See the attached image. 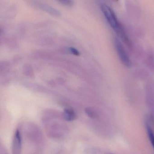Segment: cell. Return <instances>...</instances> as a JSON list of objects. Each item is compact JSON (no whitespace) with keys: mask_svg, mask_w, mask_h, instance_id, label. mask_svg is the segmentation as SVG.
<instances>
[{"mask_svg":"<svg viewBox=\"0 0 154 154\" xmlns=\"http://www.w3.org/2000/svg\"><path fill=\"white\" fill-rule=\"evenodd\" d=\"M101 11L108 23L122 41L127 39V36L123 25L121 24L113 9L107 5L101 6Z\"/></svg>","mask_w":154,"mask_h":154,"instance_id":"6da1fadb","label":"cell"},{"mask_svg":"<svg viewBox=\"0 0 154 154\" xmlns=\"http://www.w3.org/2000/svg\"><path fill=\"white\" fill-rule=\"evenodd\" d=\"M114 43L116 50L122 64L127 67H130L132 64L131 60L120 40L117 38H115Z\"/></svg>","mask_w":154,"mask_h":154,"instance_id":"7a4b0ae2","label":"cell"},{"mask_svg":"<svg viewBox=\"0 0 154 154\" xmlns=\"http://www.w3.org/2000/svg\"><path fill=\"white\" fill-rule=\"evenodd\" d=\"M22 147V137L20 131L16 129L13 137L12 144V154H21Z\"/></svg>","mask_w":154,"mask_h":154,"instance_id":"3957f363","label":"cell"},{"mask_svg":"<svg viewBox=\"0 0 154 154\" xmlns=\"http://www.w3.org/2000/svg\"><path fill=\"white\" fill-rule=\"evenodd\" d=\"M63 116L67 121H73L76 119V115L74 110L70 109H65L63 113Z\"/></svg>","mask_w":154,"mask_h":154,"instance_id":"277c9868","label":"cell"},{"mask_svg":"<svg viewBox=\"0 0 154 154\" xmlns=\"http://www.w3.org/2000/svg\"><path fill=\"white\" fill-rule=\"evenodd\" d=\"M146 131H147V134H148L149 140L152 143L153 147L154 148V133L152 128L151 125L148 122H146Z\"/></svg>","mask_w":154,"mask_h":154,"instance_id":"5b68a950","label":"cell"},{"mask_svg":"<svg viewBox=\"0 0 154 154\" xmlns=\"http://www.w3.org/2000/svg\"><path fill=\"white\" fill-rule=\"evenodd\" d=\"M41 7L43 10L47 11V12L51 14L57 15V16H58L60 14V13L57 10H55V9H53V8L49 7V6H47V5H42V6H41Z\"/></svg>","mask_w":154,"mask_h":154,"instance_id":"8992f818","label":"cell"},{"mask_svg":"<svg viewBox=\"0 0 154 154\" xmlns=\"http://www.w3.org/2000/svg\"><path fill=\"white\" fill-rule=\"evenodd\" d=\"M60 3L63 4V5L68 6H71L73 5V0H57Z\"/></svg>","mask_w":154,"mask_h":154,"instance_id":"52a82bcc","label":"cell"},{"mask_svg":"<svg viewBox=\"0 0 154 154\" xmlns=\"http://www.w3.org/2000/svg\"><path fill=\"white\" fill-rule=\"evenodd\" d=\"M70 51L71 52V54L73 55H75V56H79L80 55L79 51L74 48H69Z\"/></svg>","mask_w":154,"mask_h":154,"instance_id":"ba28073f","label":"cell"},{"mask_svg":"<svg viewBox=\"0 0 154 154\" xmlns=\"http://www.w3.org/2000/svg\"><path fill=\"white\" fill-rule=\"evenodd\" d=\"M1 154H7L6 152L5 151L4 149L3 151H2V149L1 148Z\"/></svg>","mask_w":154,"mask_h":154,"instance_id":"9c48e42d","label":"cell"}]
</instances>
